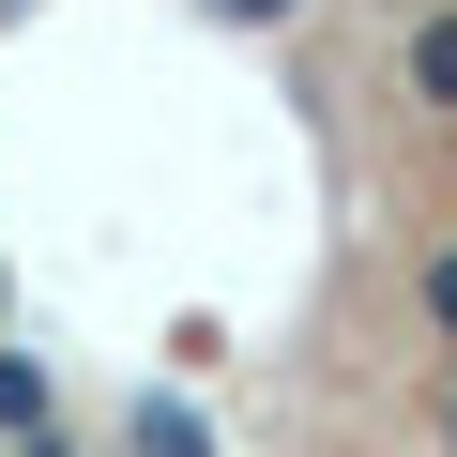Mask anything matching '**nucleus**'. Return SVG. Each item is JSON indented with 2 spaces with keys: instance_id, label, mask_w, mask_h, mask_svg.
<instances>
[{
  "instance_id": "nucleus-1",
  "label": "nucleus",
  "mask_w": 457,
  "mask_h": 457,
  "mask_svg": "<svg viewBox=\"0 0 457 457\" xmlns=\"http://www.w3.org/2000/svg\"><path fill=\"white\" fill-rule=\"evenodd\" d=\"M228 16H290V0H228Z\"/></svg>"
}]
</instances>
